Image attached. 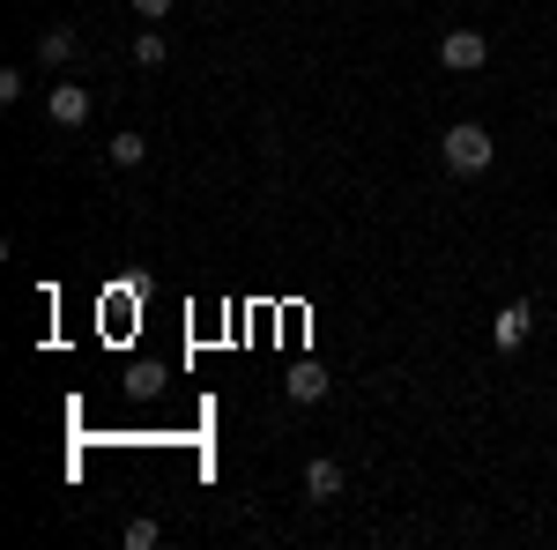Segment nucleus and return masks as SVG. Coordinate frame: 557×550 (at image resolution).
Masks as SVG:
<instances>
[{"instance_id":"obj_7","label":"nucleus","mask_w":557,"mask_h":550,"mask_svg":"<svg viewBox=\"0 0 557 550\" xmlns=\"http://www.w3.org/2000/svg\"><path fill=\"white\" fill-rule=\"evenodd\" d=\"M290 402H305V410H312V402H320V394H327V372H320V365H290Z\"/></svg>"},{"instance_id":"obj_6","label":"nucleus","mask_w":557,"mask_h":550,"mask_svg":"<svg viewBox=\"0 0 557 550\" xmlns=\"http://www.w3.org/2000/svg\"><path fill=\"white\" fill-rule=\"evenodd\" d=\"M528 335H535V313H528V305H506V313L491 320V342H498V350H520Z\"/></svg>"},{"instance_id":"obj_8","label":"nucleus","mask_w":557,"mask_h":550,"mask_svg":"<svg viewBox=\"0 0 557 550\" xmlns=\"http://www.w3.org/2000/svg\"><path fill=\"white\" fill-rule=\"evenodd\" d=\"M141 157H149V142H141V134H112V164H120V171H134Z\"/></svg>"},{"instance_id":"obj_1","label":"nucleus","mask_w":557,"mask_h":550,"mask_svg":"<svg viewBox=\"0 0 557 550\" xmlns=\"http://www.w3.org/2000/svg\"><path fill=\"white\" fill-rule=\"evenodd\" d=\"M438 157H446V171H454V179H475V171H491L498 142H491V127L461 120V127H446V134H438Z\"/></svg>"},{"instance_id":"obj_10","label":"nucleus","mask_w":557,"mask_h":550,"mask_svg":"<svg viewBox=\"0 0 557 550\" xmlns=\"http://www.w3.org/2000/svg\"><path fill=\"white\" fill-rule=\"evenodd\" d=\"M164 543V528L157 521H127V550H157Z\"/></svg>"},{"instance_id":"obj_11","label":"nucleus","mask_w":557,"mask_h":550,"mask_svg":"<svg viewBox=\"0 0 557 550\" xmlns=\"http://www.w3.org/2000/svg\"><path fill=\"white\" fill-rule=\"evenodd\" d=\"M127 8H134V15H141V23H164V15H172L178 0H127Z\"/></svg>"},{"instance_id":"obj_3","label":"nucleus","mask_w":557,"mask_h":550,"mask_svg":"<svg viewBox=\"0 0 557 550\" xmlns=\"http://www.w3.org/2000/svg\"><path fill=\"white\" fill-rule=\"evenodd\" d=\"M45 112H52V127H83L89 120V89L83 83H52L45 89Z\"/></svg>"},{"instance_id":"obj_5","label":"nucleus","mask_w":557,"mask_h":550,"mask_svg":"<svg viewBox=\"0 0 557 550\" xmlns=\"http://www.w3.org/2000/svg\"><path fill=\"white\" fill-rule=\"evenodd\" d=\"M305 499H320V506L343 499V462H335V454H312V462H305Z\"/></svg>"},{"instance_id":"obj_9","label":"nucleus","mask_w":557,"mask_h":550,"mask_svg":"<svg viewBox=\"0 0 557 550\" xmlns=\"http://www.w3.org/2000/svg\"><path fill=\"white\" fill-rule=\"evenodd\" d=\"M134 60H141V68H164V30H157V23L134 38Z\"/></svg>"},{"instance_id":"obj_4","label":"nucleus","mask_w":557,"mask_h":550,"mask_svg":"<svg viewBox=\"0 0 557 550\" xmlns=\"http://www.w3.org/2000/svg\"><path fill=\"white\" fill-rule=\"evenodd\" d=\"M75 60H83V38H75L67 23L38 30V68H75Z\"/></svg>"},{"instance_id":"obj_2","label":"nucleus","mask_w":557,"mask_h":550,"mask_svg":"<svg viewBox=\"0 0 557 550\" xmlns=\"http://www.w3.org/2000/svg\"><path fill=\"white\" fill-rule=\"evenodd\" d=\"M483 60H491V38H483V30H469V23L438 38V68H446V75H475Z\"/></svg>"}]
</instances>
